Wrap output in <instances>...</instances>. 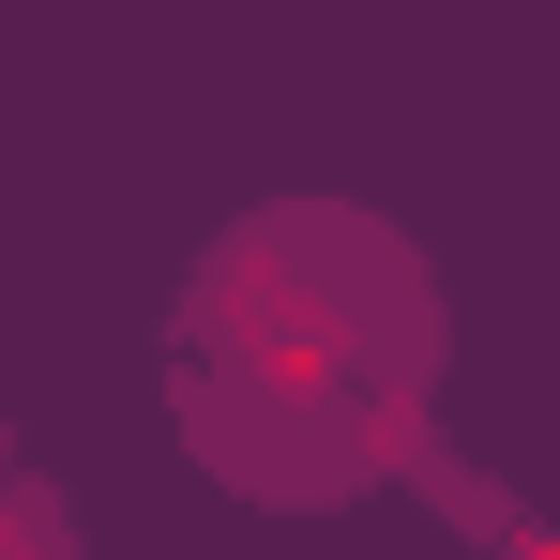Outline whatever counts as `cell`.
I'll return each instance as SVG.
<instances>
[{"mask_svg":"<svg viewBox=\"0 0 560 560\" xmlns=\"http://www.w3.org/2000/svg\"><path fill=\"white\" fill-rule=\"evenodd\" d=\"M424 273L364 212H273L243 228L183 303L197 455H228L258 500H334L394 455L424 409Z\"/></svg>","mask_w":560,"mask_h":560,"instance_id":"6da1fadb","label":"cell"}]
</instances>
